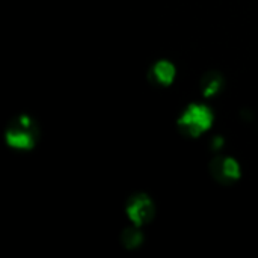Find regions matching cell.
<instances>
[{"instance_id":"2","label":"cell","mask_w":258,"mask_h":258,"mask_svg":"<svg viewBox=\"0 0 258 258\" xmlns=\"http://www.w3.org/2000/svg\"><path fill=\"white\" fill-rule=\"evenodd\" d=\"M213 121L215 116L209 106L192 103L181 112L180 118L177 119V125L183 135L189 138H198L212 128Z\"/></svg>"},{"instance_id":"5","label":"cell","mask_w":258,"mask_h":258,"mask_svg":"<svg viewBox=\"0 0 258 258\" xmlns=\"http://www.w3.org/2000/svg\"><path fill=\"white\" fill-rule=\"evenodd\" d=\"M175 74H177L175 65H174L171 60H168V59H160V60H157V62L150 68L148 77H150V80H151L154 85H159V86H169V85L174 82Z\"/></svg>"},{"instance_id":"8","label":"cell","mask_w":258,"mask_h":258,"mask_svg":"<svg viewBox=\"0 0 258 258\" xmlns=\"http://www.w3.org/2000/svg\"><path fill=\"white\" fill-rule=\"evenodd\" d=\"M222 147H224V138L215 136V138L212 139V142H210V148H212L213 151H219Z\"/></svg>"},{"instance_id":"3","label":"cell","mask_w":258,"mask_h":258,"mask_svg":"<svg viewBox=\"0 0 258 258\" xmlns=\"http://www.w3.org/2000/svg\"><path fill=\"white\" fill-rule=\"evenodd\" d=\"M125 213L133 225L142 227L154 218V213H156L154 203L145 194L133 195L125 206Z\"/></svg>"},{"instance_id":"1","label":"cell","mask_w":258,"mask_h":258,"mask_svg":"<svg viewBox=\"0 0 258 258\" xmlns=\"http://www.w3.org/2000/svg\"><path fill=\"white\" fill-rule=\"evenodd\" d=\"M39 132L35 119L29 115L15 116L6 127L5 141L8 147L20 151H29L36 145Z\"/></svg>"},{"instance_id":"4","label":"cell","mask_w":258,"mask_h":258,"mask_svg":"<svg viewBox=\"0 0 258 258\" xmlns=\"http://www.w3.org/2000/svg\"><path fill=\"white\" fill-rule=\"evenodd\" d=\"M210 172L222 184H231L242 177L239 162L230 156H218L210 162Z\"/></svg>"},{"instance_id":"6","label":"cell","mask_w":258,"mask_h":258,"mask_svg":"<svg viewBox=\"0 0 258 258\" xmlns=\"http://www.w3.org/2000/svg\"><path fill=\"white\" fill-rule=\"evenodd\" d=\"M224 85H225V80L221 73L209 71L201 79V92L206 98H213L224 89Z\"/></svg>"},{"instance_id":"7","label":"cell","mask_w":258,"mask_h":258,"mask_svg":"<svg viewBox=\"0 0 258 258\" xmlns=\"http://www.w3.org/2000/svg\"><path fill=\"white\" fill-rule=\"evenodd\" d=\"M121 242H122V245H124L125 248L135 249V248H138V246L142 245V242H144V234H142V231L139 230L138 225H133V227H128V228H125V230L122 231V234H121Z\"/></svg>"}]
</instances>
